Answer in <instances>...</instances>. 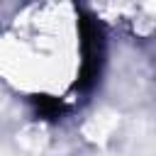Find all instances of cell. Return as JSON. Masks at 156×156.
Listing matches in <instances>:
<instances>
[{
  "instance_id": "cell-1",
  "label": "cell",
  "mask_w": 156,
  "mask_h": 156,
  "mask_svg": "<svg viewBox=\"0 0 156 156\" xmlns=\"http://www.w3.org/2000/svg\"><path fill=\"white\" fill-rule=\"evenodd\" d=\"M78 29H80V46H83V66H80V76L76 80V88L88 90L100 76L102 54H105V39H102V29H100L98 20L85 15V12H80Z\"/></svg>"
},
{
  "instance_id": "cell-2",
  "label": "cell",
  "mask_w": 156,
  "mask_h": 156,
  "mask_svg": "<svg viewBox=\"0 0 156 156\" xmlns=\"http://www.w3.org/2000/svg\"><path fill=\"white\" fill-rule=\"evenodd\" d=\"M34 105H37V110H39V115L41 117H46V119H58V115H61V102L56 100V98H49V95H37L34 98Z\"/></svg>"
}]
</instances>
